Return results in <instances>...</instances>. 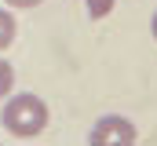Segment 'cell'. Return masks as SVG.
I'll list each match as a JSON object with an SVG mask.
<instances>
[{
    "instance_id": "3",
    "label": "cell",
    "mask_w": 157,
    "mask_h": 146,
    "mask_svg": "<svg viewBox=\"0 0 157 146\" xmlns=\"http://www.w3.org/2000/svg\"><path fill=\"white\" fill-rule=\"evenodd\" d=\"M15 33H18V22H15V15H11L7 7H0V51H4V48H11Z\"/></svg>"
},
{
    "instance_id": "2",
    "label": "cell",
    "mask_w": 157,
    "mask_h": 146,
    "mask_svg": "<svg viewBox=\"0 0 157 146\" xmlns=\"http://www.w3.org/2000/svg\"><path fill=\"white\" fill-rule=\"evenodd\" d=\"M135 139H139V128H135L128 117H121V113H110V117H102V121L91 128V135H88V143H91V146H106V143L132 146Z\"/></svg>"
},
{
    "instance_id": "5",
    "label": "cell",
    "mask_w": 157,
    "mask_h": 146,
    "mask_svg": "<svg viewBox=\"0 0 157 146\" xmlns=\"http://www.w3.org/2000/svg\"><path fill=\"white\" fill-rule=\"evenodd\" d=\"M11 84H15V70H11V62H4V59H0V99L11 91Z\"/></svg>"
},
{
    "instance_id": "6",
    "label": "cell",
    "mask_w": 157,
    "mask_h": 146,
    "mask_svg": "<svg viewBox=\"0 0 157 146\" xmlns=\"http://www.w3.org/2000/svg\"><path fill=\"white\" fill-rule=\"evenodd\" d=\"M40 0H7V7H22V11H26V7H37Z\"/></svg>"
},
{
    "instance_id": "1",
    "label": "cell",
    "mask_w": 157,
    "mask_h": 146,
    "mask_svg": "<svg viewBox=\"0 0 157 146\" xmlns=\"http://www.w3.org/2000/svg\"><path fill=\"white\" fill-rule=\"evenodd\" d=\"M0 121H4V132L7 135H15V139H37L40 132L48 128V106H44L40 95L22 91V95H11L7 99Z\"/></svg>"
},
{
    "instance_id": "4",
    "label": "cell",
    "mask_w": 157,
    "mask_h": 146,
    "mask_svg": "<svg viewBox=\"0 0 157 146\" xmlns=\"http://www.w3.org/2000/svg\"><path fill=\"white\" fill-rule=\"evenodd\" d=\"M113 4H117V0H84L88 18H106V15L113 11Z\"/></svg>"
},
{
    "instance_id": "7",
    "label": "cell",
    "mask_w": 157,
    "mask_h": 146,
    "mask_svg": "<svg viewBox=\"0 0 157 146\" xmlns=\"http://www.w3.org/2000/svg\"><path fill=\"white\" fill-rule=\"evenodd\" d=\"M150 33H154V40H157V11H154V18H150Z\"/></svg>"
}]
</instances>
